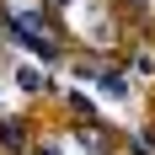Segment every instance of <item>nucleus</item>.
<instances>
[{"instance_id":"f257e3e1","label":"nucleus","mask_w":155,"mask_h":155,"mask_svg":"<svg viewBox=\"0 0 155 155\" xmlns=\"http://www.w3.org/2000/svg\"><path fill=\"white\" fill-rule=\"evenodd\" d=\"M32 134H27V118H0V150H11V155H27Z\"/></svg>"},{"instance_id":"f03ea898","label":"nucleus","mask_w":155,"mask_h":155,"mask_svg":"<svg viewBox=\"0 0 155 155\" xmlns=\"http://www.w3.org/2000/svg\"><path fill=\"white\" fill-rule=\"evenodd\" d=\"M96 80H102V91H107L112 102H123V96L134 91V86H128V75H123V70H102V75H96Z\"/></svg>"},{"instance_id":"7ed1b4c3","label":"nucleus","mask_w":155,"mask_h":155,"mask_svg":"<svg viewBox=\"0 0 155 155\" xmlns=\"http://www.w3.org/2000/svg\"><path fill=\"white\" fill-rule=\"evenodd\" d=\"M16 86H21V91H43L48 80L38 75V70H32V64H21V70H16Z\"/></svg>"},{"instance_id":"20e7f679","label":"nucleus","mask_w":155,"mask_h":155,"mask_svg":"<svg viewBox=\"0 0 155 155\" xmlns=\"http://www.w3.org/2000/svg\"><path fill=\"white\" fill-rule=\"evenodd\" d=\"M102 70H107V64H102V59H86V54H80V59H75V75H80V80H96V75H102Z\"/></svg>"},{"instance_id":"39448f33","label":"nucleus","mask_w":155,"mask_h":155,"mask_svg":"<svg viewBox=\"0 0 155 155\" xmlns=\"http://www.w3.org/2000/svg\"><path fill=\"white\" fill-rule=\"evenodd\" d=\"M27 155H59V144H48V139H38V144H27Z\"/></svg>"},{"instance_id":"423d86ee","label":"nucleus","mask_w":155,"mask_h":155,"mask_svg":"<svg viewBox=\"0 0 155 155\" xmlns=\"http://www.w3.org/2000/svg\"><path fill=\"white\" fill-rule=\"evenodd\" d=\"M128 5H144V0H128Z\"/></svg>"},{"instance_id":"0eeeda50","label":"nucleus","mask_w":155,"mask_h":155,"mask_svg":"<svg viewBox=\"0 0 155 155\" xmlns=\"http://www.w3.org/2000/svg\"><path fill=\"white\" fill-rule=\"evenodd\" d=\"M0 32H5V21H0Z\"/></svg>"}]
</instances>
